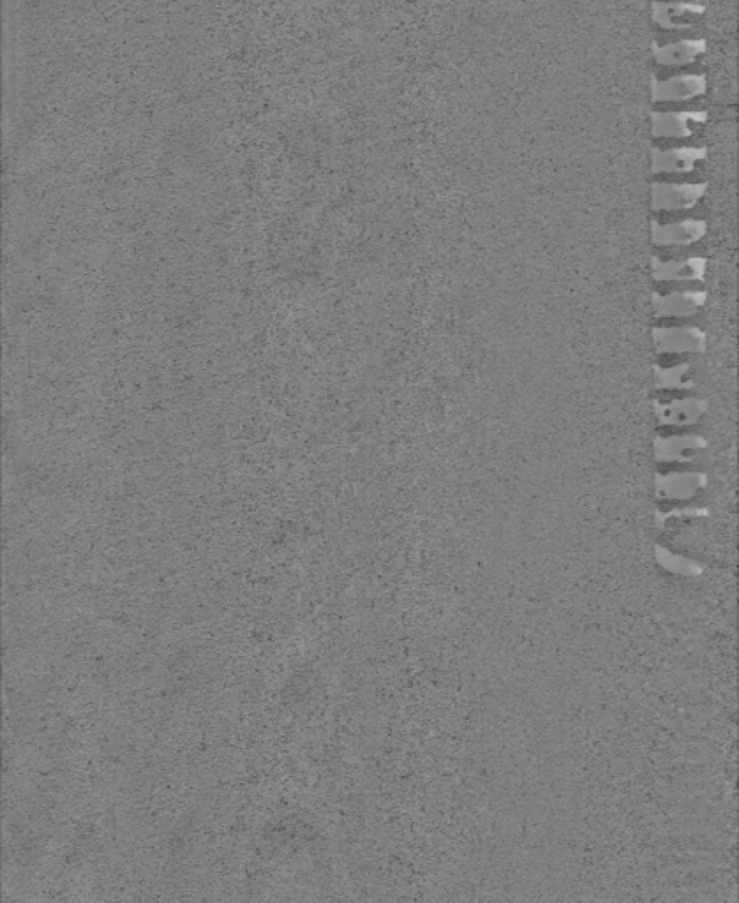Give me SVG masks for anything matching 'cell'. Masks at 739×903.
Segmentation results:
<instances>
[{"label":"cell","instance_id":"6da1fadb","mask_svg":"<svg viewBox=\"0 0 739 903\" xmlns=\"http://www.w3.org/2000/svg\"><path fill=\"white\" fill-rule=\"evenodd\" d=\"M710 184H669V182H655L651 184V209L655 212L667 210H688L695 207L706 196Z\"/></svg>","mask_w":739,"mask_h":903},{"label":"cell","instance_id":"7a4b0ae2","mask_svg":"<svg viewBox=\"0 0 739 903\" xmlns=\"http://www.w3.org/2000/svg\"><path fill=\"white\" fill-rule=\"evenodd\" d=\"M708 90V78L704 75L672 76L669 80L651 78L653 103H678L699 98Z\"/></svg>","mask_w":739,"mask_h":903},{"label":"cell","instance_id":"3957f363","mask_svg":"<svg viewBox=\"0 0 739 903\" xmlns=\"http://www.w3.org/2000/svg\"><path fill=\"white\" fill-rule=\"evenodd\" d=\"M653 339L658 353H701L708 337L697 327H657Z\"/></svg>","mask_w":739,"mask_h":903},{"label":"cell","instance_id":"277c9868","mask_svg":"<svg viewBox=\"0 0 739 903\" xmlns=\"http://www.w3.org/2000/svg\"><path fill=\"white\" fill-rule=\"evenodd\" d=\"M708 233V223L702 219H685L680 223H651V242L655 246H690L704 239Z\"/></svg>","mask_w":739,"mask_h":903},{"label":"cell","instance_id":"5b68a950","mask_svg":"<svg viewBox=\"0 0 739 903\" xmlns=\"http://www.w3.org/2000/svg\"><path fill=\"white\" fill-rule=\"evenodd\" d=\"M710 120L708 112H653L651 126L655 138H688L697 127Z\"/></svg>","mask_w":739,"mask_h":903},{"label":"cell","instance_id":"8992f818","mask_svg":"<svg viewBox=\"0 0 739 903\" xmlns=\"http://www.w3.org/2000/svg\"><path fill=\"white\" fill-rule=\"evenodd\" d=\"M708 157L706 147H676V149H653L651 152V172L688 173L697 163Z\"/></svg>","mask_w":739,"mask_h":903},{"label":"cell","instance_id":"52a82bcc","mask_svg":"<svg viewBox=\"0 0 739 903\" xmlns=\"http://www.w3.org/2000/svg\"><path fill=\"white\" fill-rule=\"evenodd\" d=\"M708 269V260L701 256H692L685 260L662 262L657 256L651 258V276L655 281L681 283V281H704Z\"/></svg>","mask_w":739,"mask_h":903},{"label":"cell","instance_id":"ba28073f","mask_svg":"<svg viewBox=\"0 0 739 903\" xmlns=\"http://www.w3.org/2000/svg\"><path fill=\"white\" fill-rule=\"evenodd\" d=\"M708 302V292L685 290L669 295H655L653 306L658 318H687L699 313Z\"/></svg>","mask_w":739,"mask_h":903},{"label":"cell","instance_id":"9c48e42d","mask_svg":"<svg viewBox=\"0 0 739 903\" xmlns=\"http://www.w3.org/2000/svg\"><path fill=\"white\" fill-rule=\"evenodd\" d=\"M708 9L706 4H680V2H655L651 6L653 22L665 30L688 29L694 18Z\"/></svg>","mask_w":739,"mask_h":903},{"label":"cell","instance_id":"30bf717a","mask_svg":"<svg viewBox=\"0 0 739 903\" xmlns=\"http://www.w3.org/2000/svg\"><path fill=\"white\" fill-rule=\"evenodd\" d=\"M708 52L706 39H681L671 45H653V55L662 66H687Z\"/></svg>","mask_w":739,"mask_h":903},{"label":"cell","instance_id":"8fae6325","mask_svg":"<svg viewBox=\"0 0 739 903\" xmlns=\"http://www.w3.org/2000/svg\"><path fill=\"white\" fill-rule=\"evenodd\" d=\"M688 373V364L672 367V369H657L658 385L660 387H685V374Z\"/></svg>","mask_w":739,"mask_h":903}]
</instances>
